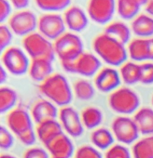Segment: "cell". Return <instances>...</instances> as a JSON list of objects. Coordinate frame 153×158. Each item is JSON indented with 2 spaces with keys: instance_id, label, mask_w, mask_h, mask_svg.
Wrapping results in <instances>:
<instances>
[{
  "instance_id": "43",
  "label": "cell",
  "mask_w": 153,
  "mask_h": 158,
  "mask_svg": "<svg viewBox=\"0 0 153 158\" xmlns=\"http://www.w3.org/2000/svg\"><path fill=\"white\" fill-rule=\"evenodd\" d=\"M145 10L147 12V14L153 17V0H150V1L145 6Z\"/></svg>"
},
{
  "instance_id": "10",
  "label": "cell",
  "mask_w": 153,
  "mask_h": 158,
  "mask_svg": "<svg viewBox=\"0 0 153 158\" xmlns=\"http://www.w3.org/2000/svg\"><path fill=\"white\" fill-rule=\"evenodd\" d=\"M116 0H88L87 14L98 24H108L116 12Z\"/></svg>"
},
{
  "instance_id": "3",
  "label": "cell",
  "mask_w": 153,
  "mask_h": 158,
  "mask_svg": "<svg viewBox=\"0 0 153 158\" xmlns=\"http://www.w3.org/2000/svg\"><path fill=\"white\" fill-rule=\"evenodd\" d=\"M23 48L26 54L32 59H44L53 61L55 52L53 43L42 35L39 32H34L23 38Z\"/></svg>"
},
{
  "instance_id": "8",
  "label": "cell",
  "mask_w": 153,
  "mask_h": 158,
  "mask_svg": "<svg viewBox=\"0 0 153 158\" xmlns=\"http://www.w3.org/2000/svg\"><path fill=\"white\" fill-rule=\"evenodd\" d=\"M38 18L28 10H17L8 20V25L14 35L18 36H26L36 31L37 28Z\"/></svg>"
},
{
  "instance_id": "33",
  "label": "cell",
  "mask_w": 153,
  "mask_h": 158,
  "mask_svg": "<svg viewBox=\"0 0 153 158\" xmlns=\"http://www.w3.org/2000/svg\"><path fill=\"white\" fill-rule=\"evenodd\" d=\"M105 158H131V153L122 144H114L107 151Z\"/></svg>"
},
{
  "instance_id": "19",
  "label": "cell",
  "mask_w": 153,
  "mask_h": 158,
  "mask_svg": "<svg viewBox=\"0 0 153 158\" xmlns=\"http://www.w3.org/2000/svg\"><path fill=\"white\" fill-rule=\"evenodd\" d=\"M131 30L138 37H151L153 35V17L146 13L138 14L132 20Z\"/></svg>"
},
{
  "instance_id": "34",
  "label": "cell",
  "mask_w": 153,
  "mask_h": 158,
  "mask_svg": "<svg viewBox=\"0 0 153 158\" xmlns=\"http://www.w3.org/2000/svg\"><path fill=\"white\" fill-rule=\"evenodd\" d=\"M12 38L13 33L9 25L1 24L0 26V49H1V52L11 47Z\"/></svg>"
},
{
  "instance_id": "41",
  "label": "cell",
  "mask_w": 153,
  "mask_h": 158,
  "mask_svg": "<svg viewBox=\"0 0 153 158\" xmlns=\"http://www.w3.org/2000/svg\"><path fill=\"white\" fill-rule=\"evenodd\" d=\"M148 60H153V37L148 38Z\"/></svg>"
},
{
  "instance_id": "38",
  "label": "cell",
  "mask_w": 153,
  "mask_h": 158,
  "mask_svg": "<svg viewBox=\"0 0 153 158\" xmlns=\"http://www.w3.org/2000/svg\"><path fill=\"white\" fill-rule=\"evenodd\" d=\"M37 132L34 131L33 128L31 129H28L26 130L25 132L22 133L21 135L17 136L19 140L24 144V145H26V146H32L36 140H37Z\"/></svg>"
},
{
  "instance_id": "2",
  "label": "cell",
  "mask_w": 153,
  "mask_h": 158,
  "mask_svg": "<svg viewBox=\"0 0 153 158\" xmlns=\"http://www.w3.org/2000/svg\"><path fill=\"white\" fill-rule=\"evenodd\" d=\"M39 91L50 102L61 107L67 106L73 99V90L67 79L61 73H52L40 83Z\"/></svg>"
},
{
  "instance_id": "32",
  "label": "cell",
  "mask_w": 153,
  "mask_h": 158,
  "mask_svg": "<svg viewBox=\"0 0 153 158\" xmlns=\"http://www.w3.org/2000/svg\"><path fill=\"white\" fill-rule=\"evenodd\" d=\"M143 85L153 84V62L140 64V81Z\"/></svg>"
},
{
  "instance_id": "30",
  "label": "cell",
  "mask_w": 153,
  "mask_h": 158,
  "mask_svg": "<svg viewBox=\"0 0 153 158\" xmlns=\"http://www.w3.org/2000/svg\"><path fill=\"white\" fill-rule=\"evenodd\" d=\"M73 92L80 101H90L94 98L95 90L94 86L85 79L76 81L73 86Z\"/></svg>"
},
{
  "instance_id": "46",
  "label": "cell",
  "mask_w": 153,
  "mask_h": 158,
  "mask_svg": "<svg viewBox=\"0 0 153 158\" xmlns=\"http://www.w3.org/2000/svg\"><path fill=\"white\" fill-rule=\"evenodd\" d=\"M151 102H152V105H153V96H152V100H151Z\"/></svg>"
},
{
  "instance_id": "17",
  "label": "cell",
  "mask_w": 153,
  "mask_h": 158,
  "mask_svg": "<svg viewBox=\"0 0 153 158\" xmlns=\"http://www.w3.org/2000/svg\"><path fill=\"white\" fill-rule=\"evenodd\" d=\"M31 115L33 120L39 125L43 122L56 119L59 115V112L54 103L49 100L42 99L34 103L31 110Z\"/></svg>"
},
{
  "instance_id": "27",
  "label": "cell",
  "mask_w": 153,
  "mask_h": 158,
  "mask_svg": "<svg viewBox=\"0 0 153 158\" xmlns=\"http://www.w3.org/2000/svg\"><path fill=\"white\" fill-rule=\"evenodd\" d=\"M140 6L133 0H117L116 11L124 20H133L140 10Z\"/></svg>"
},
{
  "instance_id": "5",
  "label": "cell",
  "mask_w": 153,
  "mask_h": 158,
  "mask_svg": "<svg viewBox=\"0 0 153 158\" xmlns=\"http://www.w3.org/2000/svg\"><path fill=\"white\" fill-rule=\"evenodd\" d=\"M108 104L118 114H131L138 109L140 100L133 89L129 88H119L110 94Z\"/></svg>"
},
{
  "instance_id": "1",
  "label": "cell",
  "mask_w": 153,
  "mask_h": 158,
  "mask_svg": "<svg viewBox=\"0 0 153 158\" xmlns=\"http://www.w3.org/2000/svg\"><path fill=\"white\" fill-rule=\"evenodd\" d=\"M93 48L97 56L111 66H120L126 62L128 51L125 45L105 33L95 36Z\"/></svg>"
},
{
  "instance_id": "39",
  "label": "cell",
  "mask_w": 153,
  "mask_h": 158,
  "mask_svg": "<svg viewBox=\"0 0 153 158\" xmlns=\"http://www.w3.org/2000/svg\"><path fill=\"white\" fill-rule=\"evenodd\" d=\"M24 158H49V154L42 148L32 147L24 153Z\"/></svg>"
},
{
  "instance_id": "18",
  "label": "cell",
  "mask_w": 153,
  "mask_h": 158,
  "mask_svg": "<svg viewBox=\"0 0 153 158\" xmlns=\"http://www.w3.org/2000/svg\"><path fill=\"white\" fill-rule=\"evenodd\" d=\"M52 61L44 59L32 60L28 70L29 76L34 81L42 83L52 74Z\"/></svg>"
},
{
  "instance_id": "35",
  "label": "cell",
  "mask_w": 153,
  "mask_h": 158,
  "mask_svg": "<svg viewBox=\"0 0 153 158\" xmlns=\"http://www.w3.org/2000/svg\"><path fill=\"white\" fill-rule=\"evenodd\" d=\"M74 158H103L99 151L90 145H83L76 150Z\"/></svg>"
},
{
  "instance_id": "24",
  "label": "cell",
  "mask_w": 153,
  "mask_h": 158,
  "mask_svg": "<svg viewBox=\"0 0 153 158\" xmlns=\"http://www.w3.org/2000/svg\"><path fill=\"white\" fill-rule=\"evenodd\" d=\"M120 74L125 84L134 85L140 81V64L133 61H126L121 65Z\"/></svg>"
},
{
  "instance_id": "9",
  "label": "cell",
  "mask_w": 153,
  "mask_h": 158,
  "mask_svg": "<svg viewBox=\"0 0 153 158\" xmlns=\"http://www.w3.org/2000/svg\"><path fill=\"white\" fill-rule=\"evenodd\" d=\"M65 27L63 16L56 12H46L38 18V32L49 40L55 41L65 33Z\"/></svg>"
},
{
  "instance_id": "16",
  "label": "cell",
  "mask_w": 153,
  "mask_h": 158,
  "mask_svg": "<svg viewBox=\"0 0 153 158\" xmlns=\"http://www.w3.org/2000/svg\"><path fill=\"white\" fill-rule=\"evenodd\" d=\"M45 147L52 157L56 158H70L74 153L73 142L63 132L45 144Z\"/></svg>"
},
{
  "instance_id": "31",
  "label": "cell",
  "mask_w": 153,
  "mask_h": 158,
  "mask_svg": "<svg viewBox=\"0 0 153 158\" xmlns=\"http://www.w3.org/2000/svg\"><path fill=\"white\" fill-rule=\"evenodd\" d=\"M38 9L46 12L65 10L71 4V0H35Z\"/></svg>"
},
{
  "instance_id": "28",
  "label": "cell",
  "mask_w": 153,
  "mask_h": 158,
  "mask_svg": "<svg viewBox=\"0 0 153 158\" xmlns=\"http://www.w3.org/2000/svg\"><path fill=\"white\" fill-rule=\"evenodd\" d=\"M83 126L88 129H94L103 121L102 112L95 107H88L81 112V114Z\"/></svg>"
},
{
  "instance_id": "6",
  "label": "cell",
  "mask_w": 153,
  "mask_h": 158,
  "mask_svg": "<svg viewBox=\"0 0 153 158\" xmlns=\"http://www.w3.org/2000/svg\"><path fill=\"white\" fill-rule=\"evenodd\" d=\"M61 65L67 73H78L85 77H90L96 75L100 71L101 62L97 56L89 52H83L74 60L62 61Z\"/></svg>"
},
{
  "instance_id": "36",
  "label": "cell",
  "mask_w": 153,
  "mask_h": 158,
  "mask_svg": "<svg viewBox=\"0 0 153 158\" xmlns=\"http://www.w3.org/2000/svg\"><path fill=\"white\" fill-rule=\"evenodd\" d=\"M14 139L11 132L5 127H0V147L3 150H8L13 145Z\"/></svg>"
},
{
  "instance_id": "15",
  "label": "cell",
  "mask_w": 153,
  "mask_h": 158,
  "mask_svg": "<svg viewBox=\"0 0 153 158\" xmlns=\"http://www.w3.org/2000/svg\"><path fill=\"white\" fill-rule=\"evenodd\" d=\"M7 125L16 136L33 128L32 115L23 108H15L7 116Z\"/></svg>"
},
{
  "instance_id": "42",
  "label": "cell",
  "mask_w": 153,
  "mask_h": 158,
  "mask_svg": "<svg viewBox=\"0 0 153 158\" xmlns=\"http://www.w3.org/2000/svg\"><path fill=\"white\" fill-rule=\"evenodd\" d=\"M8 71L3 67L1 66V68H0V82H1V84L5 83V81L7 80V78H8Z\"/></svg>"
},
{
  "instance_id": "7",
  "label": "cell",
  "mask_w": 153,
  "mask_h": 158,
  "mask_svg": "<svg viewBox=\"0 0 153 158\" xmlns=\"http://www.w3.org/2000/svg\"><path fill=\"white\" fill-rule=\"evenodd\" d=\"M3 67L13 75H22L28 72L30 62L25 51L18 47H10L1 52Z\"/></svg>"
},
{
  "instance_id": "45",
  "label": "cell",
  "mask_w": 153,
  "mask_h": 158,
  "mask_svg": "<svg viewBox=\"0 0 153 158\" xmlns=\"http://www.w3.org/2000/svg\"><path fill=\"white\" fill-rule=\"evenodd\" d=\"M1 158H16V157H14L13 155H11V154H3V155H1Z\"/></svg>"
},
{
  "instance_id": "14",
  "label": "cell",
  "mask_w": 153,
  "mask_h": 158,
  "mask_svg": "<svg viewBox=\"0 0 153 158\" xmlns=\"http://www.w3.org/2000/svg\"><path fill=\"white\" fill-rule=\"evenodd\" d=\"M63 18L65 26L73 33L85 30L89 23V16L79 6H69L63 10Z\"/></svg>"
},
{
  "instance_id": "29",
  "label": "cell",
  "mask_w": 153,
  "mask_h": 158,
  "mask_svg": "<svg viewBox=\"0 0 153 158\" xmlns=\"http://www.w3.org/2000/svg\"><path fill=\"white\" fill-rule=\"evenodd\" d=\"M18 102L17 92L11 88L3 87L0 89V112L2 114L12 111Z\"/></svg>"
},
{
  "instance_id": "37",
  "label": "cell",
  "mask_w": 153,
  "mask_h": 158,
  "mask_svg": "<svg viewBox=\"0 0 153 158\" xmlns=\"http://www.w3.org/2000/svg\"><path fill=\"white\" fill-rule=\"evenodd\" d=\"M12 5L10 0H0V21L4 23L9 20L11 14Z\"/></svg>"
},
{
  "instance_id": "21",
  "label": "cell",
  "mask_w": 153,
  "mask_h": 158,
  "mask_svg": "<svg viewBox=\"0 0 153 158\" xmlns=\"http://www.w3.org/2000/svg\"><path fill=\"white\" fill-rule=\"evenodd\" d=\"M131 28L127 24L120 21H114L107 24L104 33L113 37L123 45H126L131 40Z\"/></svg>"
},
{
  "instance_id": "12",
  "label": "cell",
  "mask_w": 153,
  "mask_h": 158,
  "mask_svg": "<svg viewBox=\"0 0 153 158\" xmlns=\"http://www.w3.org/2000/svg\"><path fill=\"white\" fill-rule=\"evenodd\" d=\"M58 117L63 128L69 136L78 138L82 135L84 126L81 115L74 108L70 106L62 107V109L59 111Z\"/></svg>"
},
{
  "instance_id": "47",
  "label": "cell",
  "mask_w": 153,
  "mask_h": 158,
  "mask_svg": "<svg viewBox=\"0 0 153 158\" xmlns=\"http://www.w3.org/2000/svg\"><path fill=\"white\" fill-rule=\"evenodd\" d=\"M52 158H56V157H52Z\"/></svg>"
},
{
  "instance_id": "22",
  "label": "cell",
  "mask_w": 153,
  "mask_h": 158,
  "mask_svg": "<svg viewBox=\"0 0 153 158\" xmlns=\"http://www.w3.org/2000/svg\"><path fill=\"white\" fill-rule=\"evenodd\" d=\"M128 55L134 61L148 60V38H134L128 44Z\"/></svg>"
},
{
  "instance_id": "20",
  "label": "cell",
  "mask_w": 153,
  "mask_h": 158,
  "mask_svg": "<svg viewBox=\"0 0 153 158\" xmlns=\"http://www.w3.org/2000/svg\"><path fill=\"white\" fill-rule=\"evenodd\" d=\"M36 132L40 141L45 145L56 136L63 133V127L56 119L49 120L37 125Z\"/></svg>"
},
{
  "instance_id": "26",
  "label": "cell",
  "mask_w": 153,
  "mask_h": 158,
  "mask_svg": "<svg viewBox=\"0 0 153 158\" xmlns=\"http://www.w3.org/2000/svg\"><path fill=\"white\" fill-rule=\"evenodd\" d=\"M91 141L98 149L108 150L114 142L113 133L104 127L96 128L91 135Z\"/></svg>"
},
{
  "instance_id": "11",
  "label": "cell",
  "mask_w": 153,
  "mask_h": 158,
  "mask_svg": "<svg viewBox=\"0 0 153 158\" xmlns=\"http://www.w3.org/2000/svg\"><path fill=\"white\" fill-rule=\"evenodd\" d=\"M111 128L114 137L123 144H132L140 134L133 119L127 116L115 118L111 124Z\"/></svg>"
},
{
  "instance_id": "40",
  "label": "cell",
  "mask_w": 153,
  "mask_h": 158,
  "mask_svg": "<svg viewBox=\"0 0 153 158\" xmlns=\"http://www.w3.org/2000/svg\"><path fill=\"white\" fill-rule=\"evenodd\" d=\"M12 7L17 10H24L30 4V0H10Z\"/></svg>"
},
{
  "instance_id": "4",
  "label": "cell",
  "mask_w": 153,
  "mask_h": 158,
  "mask_svg": "<svg viewBox=\"0 0 153 158\" xmlns=\"http://www.w3.org/2000/svg\"><path fill=\"white\" fill-rule=\"evenodd\" d=\"M55 55L60 61L74 60L83 53L81 38L73 32H65L53 42Z\"/></svg>"
},
{
  "instance_id": "13",
  "label": "cell",
  "mask_w": 153,
  "mask_h": 158,
  "mask_svg": "<svg viewBox=\"0 0 153 158\" xmlns=\"http://www.w3.org/2000/svg\"><path fill=\"white\" fill-rule=\"evenodd\" d=\"M120 81V74L116 69L111 67H105L96 73L94 78V85L99 91L107 93L113 92L119 89Z\"/></svg>"
},
{
  "instance_id": "44",
  "label": "cell",
  "mask_w": 153,
  "mask_h": 158,
  "mask_svg": "<svg viewBox=\"0 0 153 158\" xmlns=\"http://www.w3.org/2000/svg\"><path fill=\"white\" fill-rule=\"evenodd\" d=\"M133 1H135L141 7V6H146L149 2V0H133Z\"/></svg>"
},
{
  "instance_id": "25",
  "label": "cell",
  "mask_w": 153,
  "mask_h": 158,
  "mask_svg": "<svg viewBox=\"0 0 153 158\" xmlns=\"http://www.w3.org/2000/svg\"><path fill=\"white\" fill-rule=\"evenodd\" d=\"M133 158H153V135L137 140L133 146Z\"/></svg>"
},
{
  "instance_id": "23",
  "label": "cell",
  "mask_w": 153,
  "mask_h": 158,
  "mask_svg": "<svg viewBox=\"0 0 153 158\" xmlns=\"http://www.w3.org/2000/svg\"><path fill=\"white\" fill-rule=\"evenodd\" d=\"M135 122L140 134L143 135H153V110L147 107L138 110L134 117L133 118Z\"/></svg>"
}]
</instances>
